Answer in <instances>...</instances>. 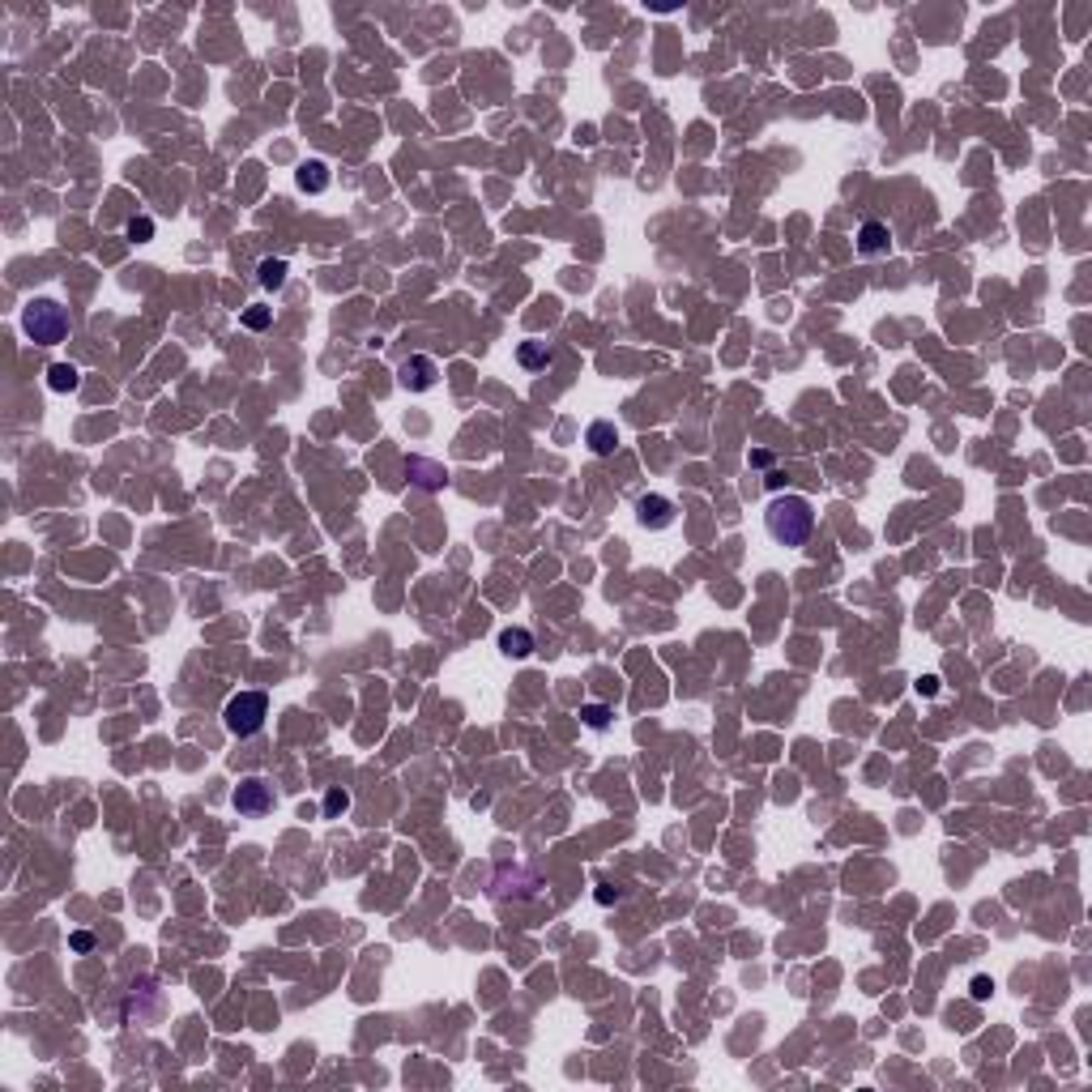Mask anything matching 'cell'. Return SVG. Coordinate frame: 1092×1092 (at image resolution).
Instances as JSON below:
<instances>
[{
    "mask_svg": "<svg viewBox=\"0 0 1092 1092\" xmlns=\"http://www.w3.org/2000/svg\"><path fill=\"white\" fill-rule=\"evenodd\" d=\"M969 994H973V1003H986V999L994 994V981H990V977H973V981H969Z\"/></svg>",
    "mask_w": 1092,
    "mask_h": 1092,
    "instance_id": "18",
    "label": "cell"
},
{
    "mask_svg": "<svg viewBox=\"0 0 1092 1092\" xmlns=\"http://www.w3.org/2000/svg\"><path fill=\"white\" fill-rule=\"evenodd\" d=\"M764 529L768 538L781 546H807V538L816 534V512L807 495H777L768 512H764Z\"/></svg>",
    "mask_w": 1092,
    "mask_h": 1092,
    "instance_id": "1",
    "label": "cell"
},
{
    "mask_svg": "<svg viewBox=\"0 0 1092 1092\" xmlns=\"http://www.w3.org/2000/svg\"><path fill=\"white\" fill-rule=\"evenodd\" d=\"M270 320H273L270 308H248V312H243V324H248V329H270Z\"/></svg>",
    "mask_w": 1092,
    "mask_h": 1092,
    "instance_id": "16",
    "label": "cell"
},
{
    "mask_svg": "<svg viewBox=\"0 0 1092 1092\" xmlns=\"http://www.w3.org/2000/svg\"><path fill=\"white\" fill-rule=\"evenodd\" d=\"M636 521L645 529H670L674 525V504L665 495H640L636 500Z\"/></svg>",
    "mask_w": 1092,
    "mask_h": 1092,
    "instance_id": "5",
    "label": "cell"
},
{
    "mask_svg": "<svg viewBox=\"0 0 1092 1092\" xmlns=\"http://www.w3.org/2000/svg\"><path fill=\"white\" fill-rule=\"evenodd\" d=\"M611 717H615V713H611L606 704H581V721H585L589 730H606Z\"/></svg>",
    "mask_w": 1092,
    "mask_h": 1092,
    "instance_id": "13",
    "label": "cell"
},
{
    "mask_svg": "<svg viewBox=\"0 0 1092 1092\" xmlns=\"http://www.w3.org/2000/svg\"><path fill=\"white\" fill-rule=\"evenodd\" d=\"M150 235H154V222H150V218H133V222H128V239H137V243H146V239H150Z\"/></svg>",
    "mask_w": 1092,
    "mask_h": 1092,
    "instance_id": "17",
    "label": "cell"
},
{
    "mask_svg": "<svg viewBox=\"0 0 1092 1092\" xmlns=\"http://www.w3.org/2000/svg\"><path fill=\"white\" fill-rule=\"evenodd\" d=\"M295 184H299L304 193H324V188H329V162L308 158V162L295 171Z\"/></svg>",
    "mask_w": 1092,
    "mask_h": 1092,
    "instance_id": "10",
    "label": "cell"
},
{
    "mask_svg": "<svg viewBox=\"0 0 1092 1092\" xmlns=\"http://www.w3.org/2000/svg\"><path fill=\"white\" fill-rule=\"evenodd\" d=\"M918 692H922V696H938V674H922Z\"/></svg>",
    "mask_w": 1092,
    "mask_h": 1092,
    "instance_id": "19",
    "label": "cell"
},
{
    "mask_svg": "<svg viewBox=\"0 0 1092 1092\" xmlns=\"http://www.w3.org/2000/svg\"><path fill=\"white\" fill-rule=\"evenodd\" d=\"M231 802H235V811L239 816H265V811H273V785H265L261 777H248V781H239L235 785V794H231Z\"/></svg>",
    "mask_w": 1092,
    "mask_h": 1092,
    "instance_id": "4",
    "label": "cell"
},
{
    "mask_svg": "<svg viewBox=\"0 0 1092 1092\" xmlns=\"http://www.w3.org/2000/svg\"><path fill=\"white\" fill-rule=\"evenodd\" d=\"M265 290H277L286 282V261H261V277H256Z\"/></svg>",
    "mask_w": 1092,
    "mask_h": 1092,
    "instance_id": "14",
    "label": "cell"
},
{
    "mask_svg": "<svg viewBox=\"0 0 1092 1092\" xmlns=\"http://www.w3.org/2000/svg\"><path fill=\"white\" fill-rule=\"evenodd\" d=\"M858 252L862 256H888V252H892V231H888L884 222H862Z\"/></svg>",
    "mask_w": 1092,
    "mask_h": 1092,
    "instance_id": "7",
    "label": "cell"
},
{
    "mask_svg": "<svg viewBox=\"0 0 1092 1092\" xmlns=\"http://www.w3.org/2000/svg\"><path fill=\"white\" fill-rule=\"evenodd\" d=\"M397 376H401V385L410 392H427L440 372H435V363H431L427 354H414V358H406V363L397 367Z\"/></svg>",
    "mask_w": 1092,
    "mask_h": 1092,
    "instance_id": "6",
    "label": "cell"
},
{
    "mask_svg": "<svg viewBox=\"0 0 1092 1092\" xmlns=\"http://www.w3.org/2000/svg\"><path fill=\"white\" fill-rule=\"evenodd\" d=\"M346 807H351V794H346V789H329V794H324V816H342Z\"/></svg>",
    "mask_w": 1092,
    "mask_h": 1092,
    "instance_id": "15",
    "label": "cell"
},
{
    "mask_svg": "<svg viewBox=\"0 0 1092 1092\" xmlns=\"http://www.w3.org/2000/svg\"><path fill=\"white\" fill-rule=\"evenodd\" d=\"M585 440H589V448H593L597 457H611V453L619 448V427H615V423H606V419H597V423H589Z\"/></svg>",
    "mask_w": 1092,
    "mask_h": 1092,
    "instance_id": "9",
    "label": "cell"
},
{
    "mask_svg": "<svg viewBox=\"0 0 1092 1092\" xmlns=\"http://www.w3.org/2000/svg\"><path fill=\"white\" fill-rule=\"evenodd\" d=\"M265 717H270V696H265V692H239V696H231L227 708H222V721H227V730H231L235 739L256 734V730L265 726Z\"/></svg>",
    "mask_w": 1092,
    "mask_h": 1092,
    "instance_id": "3",
    "label": "cell"
},
{
    "mask_svg": "<svg viewBox=\"0 0 1092 1092\" xmlns=\"http://www.w3.org/2000/svg\"><path fill=\"white\" fill-rule=\"evenodd\" d=\"M90 943H94L90 935H73V947H78V952H90Z\"/></svg>",
    "mask_w": 1092,
    "mask_h": 1092,
    "instance_id": "20",
    "label": "cell"
},
{
    "mask_svg": "<svg viewBox=\"0 0 1092 1092\" xmlns=\"http://www.w3.org/2000/svg\"><path fill=\"white\" fill-rule=\"evenodd\" d=\"M78 385H81V372L73 363H51L47 367V389L51 392H78Z\"/></svg>",
    "mask_w": 1092,
    "mask_h": 1092,
    "instance_id": "12",
    "label": "cell"
},
{
    "mask_svg": "<svg viewBox=\"0 0 1092 1092\" xmlns=\"http://www.w3.org/2000/svg\"><path fill=\"white\" fill-rule=\"evenodd\" d=\"M516 363H521L525 372H546V367L555 363V351H550L546 342H521V346H516Z\"/></svg>",
    "mask_w": 1092,
    "mask_h": 1092,
    "instance_id": "11",
    "label": "cell"
},
{
    "mask_svg": "<svg viewBox=\"0 0 1092 1092\" xmlns=\"http://www.w3.org/2000/svg\"><path fill=\"white\" fill-rule=\"evenodd\" d=\"M22 329H26L31 342L56 346V342L69 338V312H65L56 299H35V304H26V312H22Z\"/></svg>",
    "mask_w": 1092,
    "mask_h": 1092,
    "instance_id": "2",
    "label": "cell"
},
{
    "mask_svg": "<svg viewBox=\"0 0 1092 1092\" xmlns=\"http://www.w3.org/2000/svg\"><path fill=\"white\" fill-rule=\"evenodd\" d=\"M500 653L512 658V662L529 658V653H534V631H525V627H504V631H500Z\"/></svg>",
    "mask_w": 1092,
    "mask_h": 1092,
    "instance_id": "8",
    "label": "cell"
}]
</instances>
